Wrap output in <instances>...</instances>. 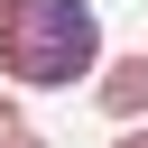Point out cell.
Segmentation results:
<instances>
[{
  "label": "cell",
  "mask_w": 148,
  "mask_h": 148,
  "mask_svg": "<svg viewBox=\"0 0 148 148\" xmlns=\"http://www.w3.org/2000/svg\"><path fill=\"white\" fill-rule=\"evenodd\" d=\"M0 74L18 92H74L102 74V9L92 0H9L0 9Z\"/></svg>",
  "instance_id": "obj_1"
},
{
  "label": "cell",
  "mask_w": 148,
  "mask_h": 148,
  "mask_svg": "<svg viewBox=\"0 0 148 148\" xmlns=\"http://www.w3.org/2000/svg\"><path fill=\"white\" fill-rule=\"evenodd\" d=\"M92 102H102V120H148V56H111L92 74Z\"/></svg>",
  "instance_id": "obj_2"
},
{
  "label": "cell",
  "mask_w": 148,
  "mask_h": 148,
  "mask_svg": "<svg viewBox=\"0 0 148 148\" xmlns=\"http://www.w3.org/2000/svg\"><path fill=\"white\" fill-rule=\"evenodd\" d=\"M0 148H56V139H46V130H28V120H18V130H0Z\"/></svg>",
  "instance_id": "obj_3"
},
{
  "label": "cell",
  "mask_w": 148,
  "mask_h": 148,
  "mask_svg": "<svg viewBox=\"0 0 148 148\" xmlns=\"http://www.w3.org/2000/svg\"><path fill=\"white\" fill-rule=\"evenodd\" d=\"M0 130H18V83L0 74Z\"/></svg>",
  "instance_id": "obj_4"
},
{
  "label": "cell",
  "mask_w": 148,
  "mask_h": 148,
  "mask_svg": "<svg viewBox=\"0 0 148 148\" xmlns=\"http://www.w3.org/2000/svg\"><path fill=\"white\" fill-rule=\"evenodd\" d=\"M111 148H148V120H120V139Z\"/></svg>",
  "instance_id": "obj_5"
},
{
  "label": "cell",
  "mask_w": 148,
  "mask_h": 148,
  "mask_svg": "<svg viewBox=\"0 0 148 148\" xmlns=\"http://www.w3.org/2000/svg\"><path fill=\"white\" fill-rule=\"evenodd\" d=\"M0 9H9V0H0Z\"/></svg>",
  "instance_id": "obj_6"
}]
</instances>
